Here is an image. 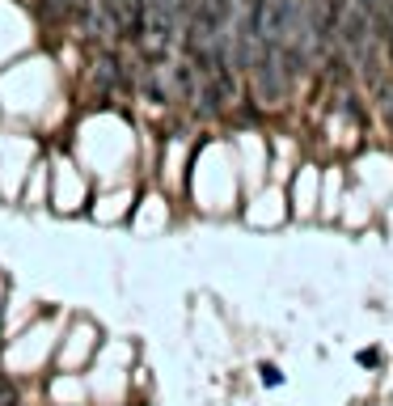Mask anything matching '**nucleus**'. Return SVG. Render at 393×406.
I'll use <instances>...</instances> for the list:
<instances>
[{
	"label": "nucleus",
	"mask_w": 393,
	"mask_h": 406,
	"mask_svg": "<svg viewBox=\"0 0 393 406\" xmlns=\"http://www.w3.org/2000/svg\"><path fill=\"white\" fill-rule=\"evenodd\" d=\"M284 377H279V368L275 364H262V385H279Z\"/></svg>",
	"instance_id": "f257e3e1"
},
{
	"label": "nucleus",
	"mask_w": 393,
	"mask_h": 406,
	"mask_svg": "<svg viewBox=\"0 0 393 406\" xmlns=\"http://www.w3.org/2000/svg\"><path fill=\"white\" fill-rule=\"evenodd\" d=\"M0 406H17V402H0Z\"/></svg>",
	"instance_id": "f03ea898"
}]
</instances>
